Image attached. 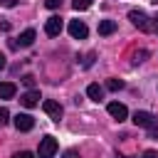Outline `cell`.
I'll return each mask as SVG.
<instances>
[{"label": "cell", "mask_w": 158, "mask_h": 158, "mask_svg": "<svg viewBox=\"0 0 158 158\" xmlns=\"http://www.w3.org/2000/svg\"><path fill=\"white\" fill-rule=\"evenodd\" d=\"M37 153H40V158H54V153H57V138L54 136H44L40 141Z\"/></svg>", "instance_id": "1"}, {"label": "cell", "mask_w": 158, "mask_h": 158, "mask_svg": "<svg viewBox=\"0 0 158 158\" xmlns=\"http://www.w3.org/2000/svg\"><path fill=\"white\" fill-rule=\"evenodd\" d=\"M42 109H44V114H47L52 121L59 123V118H62V114H64V109H62L59 101H54V99H44V101H42Z\"/></svg>", "instance_id": "2"}, {"label": "cell", "mask_w": 158, "mask_h": 158, "mask_svg": "<svg viewBox=\"0 0 158 158\" xmlns=\"http://www.w3.org/2000/svg\"><path fill=\"white\" fill-rule=\"evenodd\" d=\"M128 20H131L138 30H143V32H148V30H151V22H148L146 12H141V10H131V12H128Z\"/></svg>", "instance_id": "3"}, {"label": "cell", "mask_w": 158, "mask_h": 158, "mask_svg": "<svg viewBox=\"0 0 158 158\" xmlns=\"http://www.w3.org/2000/svg\"><path fill=\"white\" fill-rule=\"evenodd\" d=\"M62 17L59 15H52V17H47V22H44V32L49 35V37H57L59 32H62Z\"/></svg>", "instance_id": "4"}, {"label": "cell", "mask_w": 158, "mask_h": 158, "mask_svg": "<svg viewBox=\"0 0 158 158\" xmlns=\"http://www.w3.org/2000/svg\"><path fill=\"white\" fill-rule=\"evenodd\" d=\"M131 121H133L136 126H143V128H151V126H156V116H153V114H148V111H136Z\"/></svg>", "instance_id": "5"}, {"label": "cell", "mask_w": 158, "mask_h": 158, "mask_svg": "<svg viewBox=\"0 0 158 158\" xmlns=\"http://www.w3.org/2000/svg\"><path fill=\"white\" fill-rule=\"evenodd\" d=\"M69 35H72L74 40H84V37L89 35V27H86L81 20H72V22H69Z\"/></svg>", "instance_id": "6"}, {"label": "cell", "mask_w": 158, "mask_h": 158, "mask_svg": "<svg viewBox=\"0 0 158 158\" xmlns=\"http://www.w3.org/2000/svg\"><path fill=\"white\" fill-rule=\"evenodd\" d=\"M12 123H15V128H17V131H32L35 118H32L30 114H17V116L12 118Z\"/></svg>", "instance_id": "7"}, {"label": "cell", "mask_w": 158, "mask_h": 158, "mask_svg": "<svg viewBox=\"0 0 158 158\" xmlns=\"http://www.w3.org/2000/svg\"><path fill=\"white\" fill-rule=\"evenodd\" d=\"M40 99H42V96H40V91H37V89H30V91H25V94L20 96V104H22V106H27V109H32V106H37V104H40Z\"/></svg>", "instance_id": "8"}, {"label": "cell", "mask_w": 158, "mask_h": 158, "mask_svg": "<svg viewBox=\"0 0 158 158\" xmlns=\"http://www.w3.org/2000/svg\"><path fill=\"white\" fill-rule=\"evenodd\" d=\"M106 111H109V114H111L116 121H123V118L128 116V109H126L123 104H118V101H111V104L106 106Z\"/></svg>", "instance_id": "9"}, {"label": "cell", "mask_w": 158, "mask_h": 158, "mask_svg": "<svg viewBox=\"0 0 158 158\" xmlns=\"http://www.w3.org/2000/svg\"><path fill=\"white\" fill-rule=\"evenodd\" d=\"M35 37H37V35H35V30H25V32L17 37V42H15V44H20V47H30V44L35 42Z\"/></svg>", "instance_id": "10"}, {"label": "cell", "mask_w": 158, "mask_h": 158, "mask_svg": "<svg viewBox=\"0 0 158 158\" xmlns=\"http://www.w3.org/2000/svg\"><path fill=\"white\" fill-rule=\"evenodd\" d=\"M86 96H89L91 101H101V99H104V89H101L99 84H89V86H86Z\"/></svg>", "instance_id": "11"}, {"label": "cell", "mask_w": 158, "mask_h": 158, "mask_svg": "<svg viewBox=\"0 0 158 158\" xmlns=\"http://www.w3.org/2000/svg\"><path fill=\"white\" fill-rule=\"evenodd\" d=\"M15 84L12 81H0V99H12L15 96Z\"/></svg>", "instance_id": "12"}, {"label": "cell", "mask_w": 158, "mask_h": 158, "mask_svg": "<svg viewBox=\"0 0 158 158\" xmlns=\"http://www.w3.org/2000/svg\"><path fill=\"white\" fill-rule=\"evenodd\" d=\"M111 32H116V22L114 20H101L99 22V35H111Z\"/></svg>", "instance_id": "13"}, {"label": "cell", "mask_w": 158, "mask_h": 158, "mask_svg": "<svg viewBox=\"0 0 158 158\" xmlns=\"http://www.w3.org/2000/svg\"><path fill=\"white\" fill-rule=\"evenodd\" d=\"M106 89L109 91H118V89H123V81L121 79H106Z\"/></svg>", "instance_id": "14"}, {"label": "cell", "mask_w": 158, "mask_h": 158, "mask_svg": "<svg viewBox=\"0 0 158 158\" xmlns=\"http://www.w3.org/2000/svg\"><path fill=\"white\" fill-rule=\"evenodd\" d=\"M72 7L79 12V10H86V7H91V0H72Z\"/></svg>", "instance_id": "15"}, {"label": "cell", "mask_w": 158, "mask_h": 158, "mask_svg": "<svg viewBox=\"0 0 158 158\" xmlns=\"http://www.w3.org/2000/svg\"><path fill=\"white\" fill-rule=\"evenodd\" d=\"M146 57H148V52H146V49H138V52H133V64H141Z\"/></svg>", "instance_id": "16"}, {"label": "cell", "mask_w": 158, "mask_h": 158, "mask_svg": "<svg viewBox=\"0 0 158 158\" xmlns=\"http://www.w3.org/2000/svg\"><path fill=\"white\" fill-rule=\"evenodd\" d=\"M7 121H10V111H7L5 106H0V126H5Z\"/></svg>", "instance_id": "17"}, {"label": "cell", "mask_w": 158, "mask_h": 158, "mask_svg": "<svg viewBox=\"0 0 158 158\" xmlns=\"http://www.w3.org/2000/svg\"><path fill=\"white\" fill-rule=\"evenodd\" d=\"M22 84H25L27 89H32V86H35V77H32V74H25V77H22Z\"/></svg>", "instance_id": "18"}, {"label": "cell", "mask_w": 158, "mask_h": 158, "mask_svg": "<svg viewBox=\"0 0 158 158\" xmlns=\"http://www.w3.org/2000/svg\"><path fill=\"white\" fill-rule=\"evenodd\" d=\"M44 5H47L49 10H57V7L62 5V0H44Z\"/></svg>", "instance_id": "19"}, {"label": "cell", "mask_w": 158, "mask_h": 158, "mask_svg": "<svg viewBox=\"0 0 158 158\" xmlns=\"http://www.w3.org/2000/svg\"><path fill=\"white\" fill-rule=\"evenodd\" d=\"M12 158H35V156H32L30 151H17V153H15Z\"/></svg>", "instance_id": "20"}, {"label": "cell", "mask_w": 158, "mask_h": 158, "mask_svg": "<svg viewBox=\"0 0 158 158\" xmlns=\"http://www.w3.org/2000/svg\"><path fill=\"white\" fill-rule=\"evenodd\" d=\"M0 5H2V7H15L17 0H0Z\"/></svg>", "instance_id": "21"}, {"label": "cell", "mask_w": 158, "mask_h": 158, "mask_svg": "<svg viewBox=\"0 0 158 158\" xmlns=\"http://www.w3.org/2000/svg\"><path fill=\"white\" fill-rule=\"evenodd\" d=\"M148 136H151V138H158V126H151V128H148Z\"/></svg>", "instance_id": "22"}, {"label": "cell", "mask_w": 158, "mask_h": 158, "mask_svg": "<svg viewBox=\"0 0 158 158\" xmlns=\"http://www.w3.org/2000/svg\"><path fill=\"white\" fill-rule=\"evenodd\" d=\"M141 158H158V153H156V151H143Z\"/></svg>", "instance_id": "23"}, {"label": "cell", "mask_w": 158, "mask_h": 158, "mask_svg": "<svg viewBox=\"0 0 158 158\" xmlns=\"http://www.w3.org/2000/svg\"><path fill=\"white\" fill-rule=\"evenodd\" d=\"M64 158H79V153H77V151H67V153H64Z\"/></svg>", "instance_id": "24"}, {"label": "cell", "mask_w": 158, "mask_h": 158, "mask_svg": "<svg viewBox=\"0 0 158 158\" xmlns=\"http://www.w3.org/2000/svg\"><path fill=\"white\" fill-rule=\"evenodd\" d=\"M5 64H7V62H5V54L0 52V69H5Z\"/></svg>", "instance_id": "25"}, {"label": "cell", "mask_w": 158, "mask_h": 158, "mask_svg": "<svg viewBox=\"0 0 158 158\" xmlns=\"http://www.w3.org/2000/svg\"><path fill=\"white\" fill-rule=\"evenodd\" d=\"M156 32H158V15H156Z\"/></svg>", "instance_id": "26"}, {"label": "cell", "mask_w": 158, "mask_h": 158, "mask_svg": "<svg viewBox=\"0 0 158 158\" xmlns=\"http://www.w3.org/2000/svg\"><path fill=\"white\" fill-rule=\"evenodd\" d=\"M116 158H128V156H116Z\"/></svg>", "instance_id": "27"}, {"label": "cell", "mask_w": 158, "mask_h": 158, "mask_svg": "<svg viewBox=\"0 0 158 158\" xmlns=\"http://www.w3.org/2000/svg\"><path fill=\"white\" fill-rule=\"evenodd\" d=\"M153 2H156V5H158V0H153Z\"/></svg>", "instance_id": "28"}]
</instances>
